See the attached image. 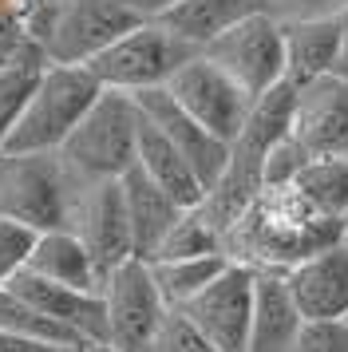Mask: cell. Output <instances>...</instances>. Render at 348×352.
<instances>
[{
	"mask_svg": "<svg viewBox=\"0 0 348 352\" xmlns=\"http://www.w3.org/2000/svg\"><path fill=\"white\" fill-rule=\"evenodd\" d=\"M4 285L12 289L32 313H40L44 320L67 329V333L79 336L83 344L103 349L107 317H103V293H99V289L56 285V281H44V277H36V273H28V270H20L12 281H4Z\"/></svg>",
	"mask_w": 348,
	"mask_h": 352,
	"instance_id": "cell-14",
	"label": "cell"
},
{
	"mask_svg": "<svg viewBox=\"0 0 348 352\" xmlns=\"http://www.w3.org/2000/svg\"><path fill=\"white\" fill-rule=\"evenodd\" d=\"M28 36L44 48L47 64H91L119 36H127L139 16L127 0H56L24 12Z\"/></svg>",
	"mask_w": 348,
	"mask_h": 352,
	"instance_id": "cell-3",
	"label": "cell"
},
{
	"mask_svg": "<svg viewBox=\"0 0 348 352\" xmlns=\"http://www.w3.org/2000/svg\"><path fill=\"white\" fill-rule=\"evenodd\" d=\"M28 273L44 277V281H56V285H72V289L103 285V273L91 261L87 245L76 238V230H44L28 257Z\"/></svg>",
	"mask_w": 348,
	"mask_h": 352,
	"instance_id": "cell-19",
	"label": "cell"
},
{
	"mask_svg": "<svg viewBox=\"0 0 348 352\" xmlns=\"http://www.w3.org/2000/svg\"><path fill=\"white\" fill-rule=\"evenodd\" d=\"M139 103V111L146 123H155L166 139H171L178 151H182V159L194 166V175L198 182L206 186V194L214 190V182L226 175V162H230V143H221L218 135H210V131L198 123V119H190L174 96L166 87H151V91H139L135 96Z\"/></svg>",
	"mask_w": 348,
	"mask_h": 352,
	"instance_id": "cell-15",
	"label": "cell"
},
{
	"mask_svg": "<svg viewBox=\"0 0 348 352\" xmlns=\"http://www.w3.org/2000/svg\"><path fill=\"white\" fill-rule=\"evenodd\" d=\"M151 352H218V349H214V344H210V340H206V336L198 333L182 313H174L171 309V317L162 320V329H158Z\"/></svg>",
	"mask_w": 348,
	"mask_h": 352,
	"instance_id": "cell-29",
	"label": "cell"
},
{
	"mask_svg": "<svg viewBox=\"0 0 348 352\" xmlns=\"http://www.w3.org/2000/svg\"><path fill=\"white\" fill-rule=\"evenodd\" d=\"M305 324H340L348 317V241H329L281 273Z\"/></svg>",
	"mask_w": 348,
	"mask_h": 352,
	"instance_id": "cell-12",
	"label": "cell"
},
{
	"mask_svg": "<svg viewBox=\"0 0 348 352\" xmlns=\"http://www.w3.org/2000/svg\"><path fill=\"white\" fill-rule=\"evenodd\" d=\"M151 265V277H155L158 293L166 309H182L186 301H194L214 277H218L230 257L226 254H198V257H158V261H146Z\"/></svg>",
	"mask_w": 348,
	"mask_h": 352,
	"instance_id": "cell-22",
	"label": "cell"
},
{
	"mask_svg": "<svg viewBox=\"0 0 348 352\" xmlns=\"http://www.w3.org/2000/svg\"><path fill=\"white\" fill-rule=\"evenodd\" d=\"M253 285H257V270L230 261L194 301L174 313H182L218 352H246L253 324Z\"/></svg>",
	"mask_w": 348,
	"mask_h": 352,
	"instance_id": "cell-10",
	"label": "cell"
},
{
	"mask_svg": "<svg viewBox=\"0 0 348 352\" xmlns=\"http://www.w3.org/2000/svg\"><path fill=\"white\" fill-rule=\"evenodd\" d=\"M289 135L313 159L348 155V76L329 72V76L297 87Z\"/></svg>",
	"mask_w": 348,
	"mask_h": 352,
	"instance_id": "cell-13",
	"label": "cell"
},
{
	"mask_svg": "<svg viewBox=\"0 0 348 352\" xmlns=\"http://www.w3.org/2000/svg\"><path fill=\"white\" fill-rule=\"evenodd\" d=\"M198 254H226V250H221L218 226L206 218L202 202L182 210V218L171 226V234L162 238V245L155 250L151 261H158V257H198Z\"/></svg>",
	"mask_w": 348,
	"mask_h": 352,
	"instance_id": "cell-24",
	"label": "cell"
},
{
	"mask_svg": "<svg viewBox=\"0 0 348 352\" xmlns=\"http://www.w3.org/2000/svg\"><path fill=\"white\" fill-rule=\"evenodd\" d=\"M119 186H123V206H127V222H131L135 257L151 261L155 250L162 245V238L171 234V226L182 218L186 206H178L162 186H155L151 178L142 175L139 166H131V170L119 178Z\"/></svg>",
	"mask_w": 348,
	"mask_h": 352,
	"instance_id": "cell-16",
	"label": "cell"
},
{
	"mask_svg": "<svg viewBox=\"0 0 348 352\" xmlns=\"http://www.w3.org/2000/svg\"><path fill=\"white\" fill-rule=\"evenodd\" d=\"M348 0H265V12L277 24H297V20H329L340 16Z\"/></svg>",
	"mask_w": 348,
	"mask_h": 352,
	"instance_id": "cell-30",
	"label": "cell"
},
{
	"mask_svg": "<svg viewBox=\"0 0 348 352\" xmlns=\"http://www.w3.org/2000/svg\"><path fill=\"white\" fill-rule=\"evenodd\" d=\"M336 72L348 76V4H345V12L336 16Z\"/></svg>",
	"mask_w": 348,
	"mask_h": 352,
	"instance_id": "cell-34",
	"label": "cell"
},
{
	"mask_svg": "<svg viewBox=\"0 0 348 352\" xmlns=\"http://www.w3.org/2000/svg\"><path fill=\"white\" fill-rule=\"evenodd\" d=\"M0 352H95V349H67L56 340H40L28 333H12V329H0Z\"/></svg>",
	"mask_w": 348,
	"mask_h": 352,
	"instance_id": "cell-32",
	"label": "cell"
},
{
	"mask_svg": "<svg viewBox=\"0 0 348 352\" xmlns=\"http://www.w3.org/2000/svg\"><path fill=\"white\" fill-rule=\"evenodd\" d=\"M309 162H313V155L293 135H285V139H277L261 155V186H289V182H297V175Z\"/></svg>",
	"mask_w": 348,
	"mask_h": 352,
	"instance_id": "cell-27",
	"label": "cell"
},
{
	"mask_svg": "<svg viewBox=\"0 0 348 352\" xmlns=\"http://www.w3.org/2000/svg\"><path fill=\"white\" fill-rule=\"evenodd\" d=\"M44 67H47L44 56H28V60H20V64L0 67V151L8 143L16 119L28 107V99H32V91H36V83H40V72H44Z\"/></svg>",
	"mask_w": 348,
	"mask_h": 352,
	"instance_id": "cell-25",
	"label": "cell"
},
{
	"mask_svg": "<svg viewBox=\"0 0 348 352\" xmlns=\"http://www.w3.org/2000/svg\"><path fill=\"white\" fill-rule=\"evenodd\" d=\"M198 52L210 64H218L250 99L265 96L269 87L285 80V32L269 12L226 28Z\"/></svg>",
	"mask_w": 348,
	"mask_h": 352,
	"instance_id": "cell-8",
	"label": "cell"
},
{
	"mask_svg": "<svg viewBox=\"0 0 348 352\" xmlns=\"http://www.w3.org/2000/svg\"><path fill=\"white\" fill-rule=\"evenodd\" d=\"M340 241H348V214H345V222H340Z\"/></svg>",
	"mask_w": 348,
	"mask_h": 352,
	"instance_id": "cell-36",
	"label": "cell"
},
{
	"mask_svg": "<svg viewBox=\"0 0 348 352\" xmlns=\"http://www.w3.org/2000/svg\"><path fill=\"white\" fill-rule=\"evenodd\" d=\"M67 230H76V238L87 245V254H91V261L99 265L103 277L115 265L131 261L135 257V245H131V222H127L119 178L79 182L76 210H72V226Z\"/></svg>",
	"mask_w": 348,
	"mask_h": 352,
	"instance_id": "cell-11",
	"label": "cell"
},
{
	"mask_svg": "<svg viewBox=\"0 0 348 352\" xmlns=\"http://www.w3.org/2000/svg\"><path fill=\"white\" fill-rule=\"evenodd\" d=\"M340 324H345V333H348V317H345V320H340Z\"/></svg>",
	"mask_w": 348,
	"mask_h": 352,
	"instance_id": "cell-37",
	"label": "cell"
},
{
	"mask_svg": "<svg viewBox=\"0 0 348 352\" xmlns=\"http://www.w3.org/2000/svg\"><path fill=\"white\" fill-rule=\"evenodd\" d=\"M166 91H171L174 103L190 119H198L210 135H218L221 143H234L241 135L246 119H250V107H253V99L218 64H210L202 52H194L186 64L174 72Z\"/></svg>",
	"mask_w": 348,
	"mask_h": 352,
	"instance_id": "cell-9",
	"label": "cell"
},
{
	"mask_svg": "<svg viewBox=\"0 0 348 352\" xmlns=\"http://www.w3.org/2000/svg\"><path fill=\"white\" fill-rule=\"evenodd\" d=\"M301 320L297 305L289 297L281 273L257 270V285H253V324H250V344L246 352H293L297 344Z\"/></svg>",
	"mask_w": 348,
	"mask_h": 352,
	"instance_id": "cell-17",
	"label": "cell"
},
{
	"mask_svg": "<svg viewBox=\"0 0 348 352\" xmlns=\"http://www.w3.org/2000/svg\"><path fill=\"white\" fill-rule=\"evenodd\" d=\"M103 317H107V336L103 349L111 352H151L162 320L171 317V309L158 293L151 265L142 257H131L123 265L103 277Z\"/></svg>",
	"mask_w": 348,
	"mask_h": 352,
	"instance_id": "cell-7",
	"label": "cell"
},
{
	"mask_svg": "<svg viewBox=\"0 0 348 352\" xmlns=\"http://www.w3.org/2000/svg\"><path fill=\"white\" fill-rule=\"evenodd\" d=\"M139 127H142V111L135 96L103 91L91 103V111L79 119V127L63 139L60 159L83 182L123 178L135 166V155H139Z\"/></svg>",
	"mask_w": 348,
	"mask_h": 352,
	"instance_id": "cell-4",
	"label": "cell"
},
{
	"mask_svg": "<svg viewBox=\"0 0 348 352\" xmlns=\"http://www.w3.org/2000/svg\"><path fill=\"white\" fill-rule=\"evenodd\" d=\"M24 12H32V8H44V4H56V0H16Z\"/></svg>",
	"mask_w": 348,
	"mask_h": 352,
	"instance_id": "cell-35",
	"label": "cell"
},
{
	"mask_svg": "<svg viewBox=\"0 0 348 352\" xmlns=\"http://www.w3.org/2000/svg\"><path fill=\"white\" fill-rule=\"evenodd\" d=\"M135 166H139L155 186H162V190L171 194L178 206L190 210L206 198V186L198 182L194 166L182 159V151H178L155 123H146V119H142V127H139V155H135Z\"/></svg>",
	"mask_w": 348,
	"mask_h": 352,
	"instance_id": "cell-18",
	"label": "cell"
},
{
	"mask_svg": "<svg viewBox=\"0 0 348 352\" xmlns=\"http://www.w3.org/2000/svg\"><path fill=\"white\" fill-rule=\"evenodd\" d=\"M285 32V80L293 87L336 72V16L281 24Z\"/></svg>",
	"mask_w": 348,
	"mask_h": 352,
	"instance_id": "cell-20",
	"label": "cell"
},
{
	"mask_svg": "<svg viewBox=\"0 0 348 352\" xmlns=\"http://www.w3.org/2000/svg\"><path fill=\"white\" fill-rule=\"evenodd\" d=\"M36 238H40V230H32V226L0 214V285L12 281L20 270H28V257H32V250H36Z\"/></svg>",
	"mask_w": 348,
	"mask_h": 352,
	"instance_id": "cell-28",
	"label": "cell"
},
{
	"mask_svg": "<svg viewBox=\"0 0 348 352\" xmlns=\"http://www.w3.org/2000/svg\"><path fill=\"white\" fill-rule=\"evenodd\" d=\"M309 206L320 210L332 222H345L348 214V155H332V159H313L293 182Z\"/></svg>",
	"mask_w": 348,
	"mask_h": 352,
	"instance_id": "cell-23",
	"label": "cell"
},
{
	"mask_svg": "<svg viewBox=\"0 0 348 352\" xmlns=\"http://www.w3.org/2000/svg\"><path fill=\"white\" fill-rule=\"evenodd\" d=\"M79 182L60 151H0V214L32 230H67Z\"/></svg>",
	"mask_w": 348,
	"mask_h": 352,
	"instance_id": "cell-2",
	"label": "cell"
},
{
	"mask_svg": "<svg viewBox=\"0 0 348 352\" xmlns=\"http://www.w3.org/2000/svg\"><path fill=\"white\" fill-rule=\"evenodd\" d=\"M293 352H348L345 324H305Z\"/></svg>",
	"mask_w": 348,
	"mask_h": 352,
	"instance_id": "cell-31",
	"label": "cell"
},
{
	"mask_svg": "<svg viewBox=\"0 0 348 352\" xmlns=\"http://www.w3.org/2000/svg\"><path fill=\"white\" fill-rule=\"evenodd\" d=\"M182 0H127V8L139 20H162L171 8H178Z\"/></svg>",
	"mask_w": 348,
	"mask_h": 352,
	"instance_id": "cell-33",
	"label": "cell"
},
{
	"mask_svg": "<svg viewBox=\"0 0 348 352\" xmlns=\"http://www.w3.org/2000/svg\"><path fill=\"white\" fill-rule=\"evenodd\" d=\"M194 44H186L182 36H174L162 20H139L127 36H119L107 52H99L91 64H83L91 72L103 91H127L139 96L151 87H166L171 76L194 56Z\"/></svg>",
	"mask_w": 348,
	"mask_h": 352,
	"instance_id": "cell-6",
	"label": "cell"
},
{
	"mask_svg": "<svg viewBox=\"0 0 348 352\" xmlns=\"http://www.w3.org/2000/svg\"><path fill=\"white\" fill-rule=\"evenodd\" d=\"M95 352H111V349H95Z\"/></svg>",
	"mask_w": 348,
	"mask_h": 352,
	"instance_id": "cell-38",
	"label": "cell"
},
{
	"mask_svg": "<svg viewBox=\"0 0 348 352\" xmlns=\"http://www.w3.org/2000/svg\"><path fill=\"white\" fill-rule=\"evenodd\" d=\"M336 238L340 222L313 210L309 198L289 182V186H261L257 198L241 210V218L226 230L221 250L230 261H241L250 270L285 273L301 257L316 254Z\"/></svg>",
	"mask_w": 348,
	"mask_h": 352,
	"instance_id": "cell-1",
	"label": "cell"
},
{
	"mask_svg": "<svg viewBox=\"0 0 348 352\" xmlns=\"http://www.w3.org/2000/svg\"><path fill=\"white\" fill-rule=\"evenodd\" d=\"M265 12V0H182L178 8H171L162 24L174 36H182L194 48H206L214 36H221L226 28H234L241 20Z\"/></svg>",
	"mask_w": 348,
	"mask_h": 352,
	"instance_id": "cell-21",
	"label": "cell"
},
{
	"mask_svg": "<svg viewBox=\"0 0 348 352\" xmlns=\"http://www.w3.org/2000/svg\"><path fill=\"white\" fill-rule=\"evenodd\" d=\"M28 56H44V48L28 36L24 8H20L16 0H0V67L20 64V60H28Z\"/></svg>",
	"mask_w": 348,
	"mask_h": 352,
	"instance_id": "cell-26",
	"label": "cell"
},
{
	"mask_svg": "<svg viewBox=\"0 0 348 352\" xmlns=\"http://www.w3.org/2000/svg\"><path fill=\"white\" fill-rule=\"evenodd\" d=\"M103 87L87 67L47 64L32 91L24 115L16 119L4 151H60L63 139L79 127V119L91 111Z\"/></svg>",
	"mask_w": 348,
	"mask_h": 352,
	"instance_id": "cell-5",
	"label": "cell"
}]
</instances>
